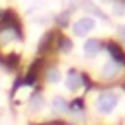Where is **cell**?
<instances>
[{"instance_id": "6da1fadb", "label": "cell", "mask_w": 125, "mask_h": 125, "mask_svg": "<svg viewBox=\"0 0 125 125\" xmlns=\"http://www.w3.org/2000/svg\"><path fill=\"white\" fill-rule=\"evenodd\" d=\"M119 104V96L115 92H102L96 100V109L100 113H111Z\"/></svg>"}, {"instance_id": "7a4b0ae2", "label": "cell", "mask_w": 125, "mask_h": 125, "mask_svg": "<svg viewBox=\"0 0 125 125\" xmlns=\"http://www.w3.org/2000/svg\"><path fill=\"white\" fill-rule=\"evenodd\" d=\"M94 29H96V20H94L92 16L78 18V20L72 23V33L78 35V37H82V35H86V33H90V31H94Z\"/></svg>"}, {"instance_id": "3957f363", "label": "cell", "mask_w": 125, "mask_h": 125, "mask_svg": "<svg viewBox=\"0 0 125 125\" xmlns=\"http://www.w3.org/2000/svg\"><path fill=\"white\" fill-rule=\"evenodd\" d=\"M82 49H84V55H86V57H96V55L100 53L102 45H100L98 39H86L84 45H82Z\"/></svg>"}, {"instance_id": "277c9868", "label": "cell", "mask_w": 125, "mask_h": 125, "mask_svg": "<svg viewBox=\"0 0 125 125\" xmlns=\"http://www.w3.org/2000/svg\"><path fill=\"white\" fill-rule=\"evenodd\" d=\"M64 86H66L68 92H76V90H80V86H82V78H80L76 72H68V76L64 78Z\"/></svg>"}, {"instance_id": "5b68a950", "label": "cell", "mask_w": 125, "mask_h": 125, "mask_svg": "<svg viewBox=\"0 0 125 125\" xmlns=\"http://www.w3.org/2000/svg\"><path fill=\"white\" fill-rule=\"evenodd\" d=\"M117 70H119V64H117L115 61H109L107 64H104V68H102V74H104V76H113Z\"/></svg>"}, {"instance_id": "8992f818", "label": "cell", "mask_w": 125, "mask_h": 125, "mask_svg": "<svg viewBox=\"0 0 125 125\" xmlns=\"http://www.w3.org/2000/svg\"><path fill=\"white\" fill-rule=\"evenodd\" d=\"M51 107H53L55 113H62V111H66V102H64L62 98H55V100L51 102Z\"/></svg>"}, {"instance_id": "52a82bcc", "label": "cell", "mask_w": 125, "mask_h": 125, "mask_svg": "<svg viewBox=\"0 0 125 125\" xmlns=\"http://www.w3.org/2000/svg\"><path fill=\"white\" fill-rule=\"evenodd\" d=\"M47 80L53 82V84H55V82H61V80H62V72H61L59 68H49V70H47Z\"/></svg>"}, {"instance_id": "ba28073f", "label": "cell", "mask_w": 125, "mask_h": 125, "mask_svg": "<svg viewBox=\"0 0 125 125\" xmlns=\"http://www.w3.org/2000/svg\"><path fill=\"white\" fill-rule=\"evenodd\" d=\"M41 105H43V98H41V96H37V98L31 100V109H39Z\"/></svg>"}, {"instance_id": "9c48e42d", "label": "cell", "mask_w": 125, "mask_h": 125, "mask_svg": "<svg viewBox=\"0 0 125 125\" xmlns=\"http://www.w3.org/2000/svg\"><path fill=\"white\" fill-rule=\"evenodd\" d=\"M113 14H115V16L125 14V4H115V6H113Z\"/></svg>"}, {"instance_id": "30bf717a", "label": "cell", "mask_w": 125, "mask_h": 125, "mask_svg": "<svg viewBox=\"0 0 125 125\" xmlns=\"http://www.w3.org/2000/svg\"><path fill=\"white\" fill-rule=\"evenodd\" d=\"M117 35H119V39L125 43V23H121V25L117 27Z\"/></svg>"}, {"instance_id": "8fae6325", "label": "cell", "mask_w": 125, "mask_h": 125, "mask_svg": "<svg viewBox=\"0 0 125 125\" xmlns=\"http://www.w3.org/2000/svg\"><path fill=\"white\" fill-rule=\"evenodd\" d=\"M66 18H68V14H66V12H64V14H61V16H59V23H62V25H64V23H66Z\"/></svg>"}, {"instance_id": "7c38bea8", "label": "cell", "mask_w": 125, "mask_h": 125, "mask_svg": "<svg viewBox=\"0 0 125 125\" xmlns=\"http://www.w3.org/2000/svg\"><path fill=\"white\" fill-rule=\"evenodd\" d=\"M62 51H64V53L70 51V43H68V41H62Z\"/></svg>"}]
</instances>
